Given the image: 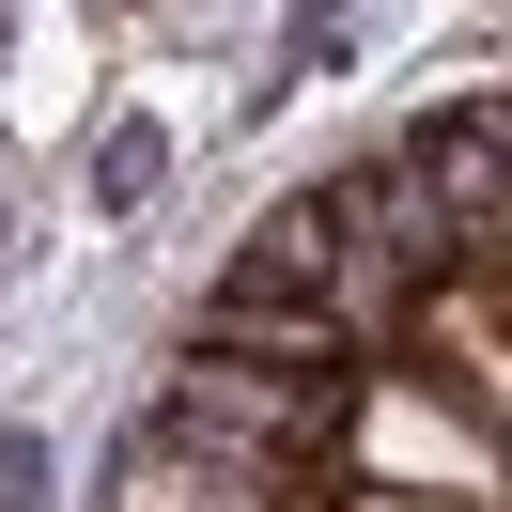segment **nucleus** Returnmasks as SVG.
<instances>
[{"label": "nucleus", "instance_id": "obj_2", "mask_svg": "<svg viewBox=\"0 0 512 512\" xmlns=\"http://www.w3.org/2000/svg\"><path fill=\"white\" fill-rule=\"evenodd\" d=\"M373 373L450 388V404L497 435V404H512V264H435V280H404V311H388V357H373Z\"/></svg>", "mask_w": 512, "mask_h": 512}, {"label": "nucleus", "instance_id": "obj_3", "mask_svg": "<svg viewBox=\"0 0 512 512\" xmlns=\"http://www.w3.org/2000/svg\"><path fill=\"white\" fill-rule=\"evenodd\" d=\"M109 512H326V466H264V450L187 435V419H140L109 450Z\"/></svg>", "mask_w": 512, "mask_h": 512}, {"label": "nucleus", "instance_id": "obj_5", "mask_svg": "<svg viewBox=\"0 0 512 512\" xmlns=\"http://www.w3.org/2000/svg\"><path fill=\"white\" fill-rule=\"evenodd\" d=\"M187 342H202V357H264V373H357V342H342V311H326V295H249V280L202 295Z\"/></svg>", "mask_w": 512, "mask_h": 512}, {"label": "nucleus", "instance_id": "obj_1", "mask_svg": "<svg viewBox=\"0 0 512 512\" xmlns=\"http://www.w3.org/2000/svg\"><path fill=\"white\" fill-rule=\"evenodd\" d=\"M342 404H357V373H264V357H202L187 342L156 419H187L218 450H264V466H342Z\"/></svg>", "mask_w": 512, "mask_h": 512}, {"label": "nucleus", "instance_id": "obj_6", "mask_svg": "<svg viewBox=\"0 0 512 512\" xmlns=\"http://www.w3.org/2000/svg\"><path fill=\"white\" fill-rule=\"evenodd\" d=\"M326 264H342L326 187H295V202H264V218H249V249H233L218 280H249V295H326Z\"/></svg>", "mask_w": 512, "mask_h": 512}, {"label": "nucleus", "instance_id": "obj_4", "mask_svg": "<svg viewBox=\"0 0 512 512\" xmlns=\"http://www.w3.org/2000/svg\"><path fill=\"white\" fill-rule=\"evenodd\" d=\"M342 466H357V481H466V497H497V435H481L450 388H419V373H357Z\"/></svg>", "mask_w": 512, "mask_h": 512}, {"label": "nucleus", "instance_id": "obj_7", "mask_svg": "<svg viewBox=\"0 0 512 512\" xmlns=\"http://www.w3.org/2000/svg\"><path fill=\"white\" fill-rule=\"evenodd\" d=\"M326 512H497V497H466V481H357V466H326Z\"/></svg>", "mask_w": 512, "mask_h": 512}]
</instances>
